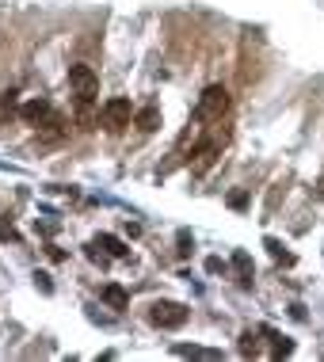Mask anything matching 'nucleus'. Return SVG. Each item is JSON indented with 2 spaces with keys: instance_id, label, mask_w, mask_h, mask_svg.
Returning a JSON list of instances; mask_svg holds the SVG:
<instances>
[{
  "instance_id": "5",
  "label": "nucleus",
  "mask_w": 324,
  "mask_h": 362,
  "mask_svg": "<svg viewBox=\"0 0 324 362\" xmlns=\"http://www.w3.org/2000/svg\"><path fill=\"white\" fill-rule=\"evenodd\" d=\"M134 126H137V130H145V134H153L156 126H161V111H156V107H141V111H134Z\"/></svg>"
},
{
  "instance_id": "1",
  "label": "nucleus",
  "mask_w": 324,
  "mask_h": 362,
  "mask_svg": "<svg viewBox=\"0 0 324 362\" xmlns=\"http://www.w3.org/2000/svg\"><path fill=\"white\" fill-rule=\"evenodd\" d=\"M225 111H229V92H225L221 84H210L202 92L199 107H195V119H199V122H218Z\"/></svg>"
},
{
  "instance_id": "9",
  "label": "nucleus",
  "mask_w": 324,
  "mask_h": 362,
  "mask_svg": "<svg viewBox=\"0 0 324 362\" xmlns=\"http://www.w3.org/2000/svg\"><path fill=\"white\" fill-rule=\"evenodd\" d=\"M19 103H16V92H4L0 95V122H8V115H16Z\"/></svg>"
},
{
  "instance_id": "11",
  "label": "nucleus",
  "mask_w": 324,
  "mask_h": 362,
  "mask_svg": "<svg viewBox=\"0 0 324 362\" xmlns=\"http://www.w3.org/2000/svg\"><path fill=\"white\" fill-rule=\"evenodd\" d=\"M271 339H274V347H271V355H290V351H294V344H290V339H287V336H274V332H271Z\"/></svg>"
},
{
  "instance_id": "12",
  "label": "nucleus",
  "mask_w": 324,
  "mask_h": 362,
  "mask_svg": "<svg viewBox=\"0 0 324 362\" xmlns=\"http://www.w3.org/2000/svg\"><path fill=\"white\" fill-rule=\"evenodd\" d=\"M267 248H271V256H274V259H282V263H294V256H290V252H282V244H279V240H267Z\"/></svg>"
},
{
  "instance_id": "10",
  "label": "nucleus",
  "mask_w": 324,
  "mask_h": 362,
  "mask_svg": "<svg viewBox=\"0 0 324 362\" xmlns=\"http://www.w3.org/2000/svg\"><path fill=\"white\" fill-rule=\"evenodd\" d=\"M233 263H237V271H241V282L248 286V282H252V259L244 256V252H237V256H233Z\"/></svg>"
},
{
  "instance_id": "13",
  "label": "nucleus",
  "mask_w": 324,
  "mask_h": 362,
  "mask_svg": "<svg viewBox=\"0 0 324 362\" xmlns=\"http://www.w3.org/2000/svg\"><path fill=\"white\" fill-rule=\"evenodd\" d=\"M241 351H244V355H256V336H252V332H244V336H241Z\"/></svg>"
},
{
  "instance_id": "6",
  "label": "nucleus",
  "mask_w": 324,
  "mask_h": 362,
  "mask_svg": "<svg viewBox=\"0 0 324 362\" xmlns=\"http://www.w3.org/2000/svg\"><path fill=\"white\" fill-rule=\"evenodd\" d=\"M214 156H218V145L214 141H202L199 149H195V172H206L214 164Z\"/></svg>"
},
{
  "instance_id": "14",
  "label": "nucleus",
  "mask_w": 324,
  "mask_h": 362,
  "mask_svg": "<svg viewBox=\"0 0 324 362\" xmlns=\"http://www.w3.org/2000/svg\"><path fill=\"white\" fill-rule=\"evenodd\" d=\"M229 206L244 210V206H248V194H244V191H233V194H229Z\"/></svg>"
},
{
  "instance_id": "8",
  "label": "nucleus",
  "mask_w": 324,
  "mask_h": 362,
  "mask_svg": "<svg viewBox=\"0 0 324 362\" xmlns=\"http://www.w3.org/2000/svg\"><path fill=\"white\" fill-rule=\"evenodd\" d=\"M100 248H107L115 259H126V256H130V244H122L119 237H111V233H103V237H100Z\"/></svg>"
},
{
  "instance_id": "4",
  "label": "nucleus",
  "mask_w": 324,
  "mask_h": 362,
  "mask_svg": "<svg viewBox=\"0 0 324 362\" xmlns=\"http://www.w3.org/2000/svg\"><path fill=\"white\" fill-rule=\"evenodd\" d=\"M50 115H54V107L46 103V100H31V103L19 107V119H23L27 126H35V130H38V126H46V119H50Z\"/></svg>"
},
{
  "instance_id": "15",
  "label": "nucleus",
  "mask_w": 324,
  "mask_h": 362,
  "mask_svg": "<svg viewBox=\"0 0 324 362\" xmlns=\"http://www.w3.org/2000/svg\"><path fill=\"white\" fill-rule=\"evenodd\" d=\"M0 240H19V237H16V229H12V225H0Z\"/></svg>"
},
{
  "instance_id": "2",
  "label": "nucleus",
  "mask_w": 324,
  "mask_h": 362,
  "mask_svg": "<svg viewBox=\"0 0 324 362\" xmlns=\"http://www.w3.org/2000/svg\"><path fill=\"white\" fill-rule=\"evenodd\" d=\"M100 119H103V130L119 134V130H126V126L134 122V107H130V100H122V95H115V100H107V103H103Z\"/></svg>"
},
{
  "instance_id": "3",
  "label": "nucleus",
  "mask_w": 324,
  "mask_h": 362,
  "mask_svg": "<svg viewBox=\"0 0 324 362\" xmlns=\"http://www.w3.org/2000/svg\"><path fill=\"white\" fill-rule=\"evenodd\" d=\"M149 320L156 328H183L187 325V309H183L180 301H156L149 309Z\"/></svg>"
},
{
  "instance_id": "16",
  "label": "nucleus",
  "mask_w": 324,
  "mask_h": 362,
  "mask_svg": "<svg viewBox=\"0 0 324 362\" xmlns=\"http://www.w3.org/2000/svg\"><path fill=\"white\" fill-rule=\"evenodd\" d=\"M187 252H191V237H187V233H180V256H187Z\"/></svg>"
},
{
  "instance_id": "7",
  "label": "nucleus",
  "mask_w": 324,
  "mask_h": 362,
  "mask_svg": "<svg viewBox=\"0 0 324 362\" xmlns=\"http://www.w3.org/2000/svg\"><path fill=\"white\" fill-rule=\"evenodd\" d=\"M103 301H107V305H111V309H130V298H126V290L122 286H115V282H111V286H103Z\"/></svg>"
}]
</instances>
